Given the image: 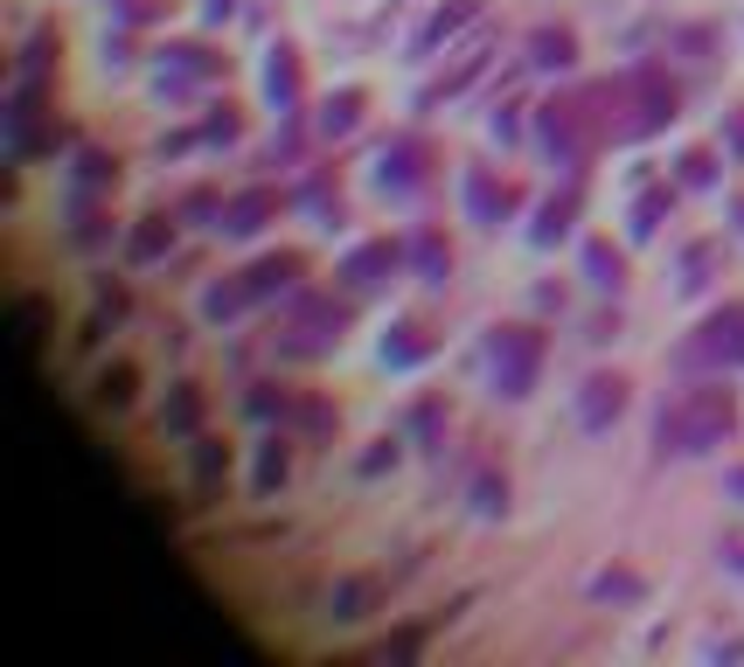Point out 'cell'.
<instances>
[{"label":"cell","instance_id":"obj_26","mask_svg":"<svg viewBox=\"0 0 744 667\" xmlns=\"http://www.w3.org/2000/svg\"><path fill=\"white\" fill-rule=\"evenodd\" d=\"M223 473H231V452H223L216 438H202V431H196V487H202V493H216V487H223Z\"/></svg>","mask_w":744,"mask_h":667},{"label":"cell","instance_id":"obj_32","mask_svg":"<svg viewBox=\"0 0 744 667\" xmlns=\"http://www.w3.org/2000/svg\"><path fill=\"white\" fill-rule=\"evenodd\" d=\"M710 181H717V154H702V146L682 154V188H710Z\"/></svg>","mask_w":744,"mask_h":667},{"label":"cell","instance_id":"obj_13","mask_svg":"<svg viewBox=\"0 0 744 667\" xmlns=\"http://www.w3.org/2000/svg\"><path fill=\"white\" fill-rule=\"evenodd\" d=\"M264 98H272L279 111H293L299 105V56L293 49H264Z\"/></svg>","mask_w":744,"mask_h":667},{"label":"cell","instance_id":"obj_5","mask_svg":"<svg viewBox=\"0 0 744 667\" xmlns=\"http://www.w3.org/2000/svg\"><path fill=\"white\" fill-rule=\"evenodd\" d=\"M682 361H702V369H744V307H717L696 327V341L682 348Z\"/></svg>","mask_w":744,"mask_h":667},{"label":"cell","instance_id":"obj_31","mask_svg":"<svg viewBox=\"0 0 744 667\" xmlns=\"http://www.w3.org/2000/svg\"><path fill=\"white\" fill-rule=\"evenodd\" d=\"M710 264H717V243H696V251L682 258V285H689V293H696V285H710Z\"/></svg>","mask_w":744,"mask_h":667},{"label":"cell","instance_id":"obj_17","mask_svg":"<svg viewBox=\"0 0 744 667\" xmlns=\"http://www.w3.org/2000/svg\"><path fill=\"white\" fill-rule=\"evenodd\" d=\"M529 63L570 70V63H578V35H570V28H536V43H529Z\"/></svg>","mask_w":744,"mask_h":667},{"label":"cell","instance_id":"obj_24","mask_svg":"<svg viewBox=\"0 0 744 667\" xmlns=\"http://www.w3.org/2000/svg\"><path fill=\"white\" fill-rule=\"evenodd\" d=\"M584 272L599 293H619V278H626V258L613 251V243H584Z\"/></svg>","mask_w":744,"mask_h":667},{"label":"cell","instance_id":"obj_15","mask_svg":"<svg viewBox=\"0 0 744 667\" xmlns=\"http://www.w3.org/2000/svg\"><path fill=\"white\" fill-rule=\"evenodd\" d=\"M376 598H383V577H341L334 598H328V612H334V619H369Z\"/></svg>","mask_w":744,"mask_h":667},{"label":"cell","instance_id":"obj_18","mask_svg":"<svg viewBox=\"0 0 744 667\" xmlns=\"http://www.w3.org/2000/svg\"><path fill=\"white\" fill-rule=\"evenodd\" d=\"M570 223H578V188H564V195H550V202L536 209V230H529V237H536V243H557V237L570 230Z\"/></svg>","mask_w":744,"mask_h":667},{"label":"cell","instance_id":"obj_30","mask_svg":"<svg viewBox=\"0 0 744 667\" xmlns=\"http://www.w3.org/2000/svg\"><path fill=\"white\" fill-rule=\"evenodd\" d=\"M98 404H111V410H126V404H132V369H126V361L98 376Z\"/></svg>","mask_w":744,"mask_h":667},{"label":"cell","instance_id":"obj_20","mask_svg":"<svg viewBox=\"0 0 744 667\" xmlns=\"http://www.w3.org/2000/svg\"><path fill=\"white\" fill-rule=\"evenodd\" d=\"M425 355H432V341H425V327H411V320L383 334V361H390V369H417Z\"/></svg>","mask_w":744,"mask_h":667},{"label":"cell","instance_id":"obj_16","mask_svg":"<svg viewBox=\"0 0 744 667\" xmlns=\"http://www.w3.org/2000/svg\"><path fill=\"white\" fill-rule=\"evenodd\" d=\"M467 216H473V223H487V230L508 216V188L494 181V175H481V167L467 175Z\"/></svg>","mask_w":744,"mask_h":667},{"label":"cell","instance_id":"obj_3","mask_svg":"<svg viewBox=\"0 0 744 667\" xmlns=\"http://www.w3.org/2000/svg\"><path fill=\"white\" fill-rule=\"evenodd\" d=\"M536 369H543V334L536 327H494L487 334V383H494V396L522 404V396L536 390Z\"/></svg>","mask_w":744,"mask_h":667},{"label":"cell","instance_id":"obj_37","mask_svg":"<svg viewBox=\"0 0 744 667\" xmlns=\"http://www.w3.org/2000/svg\"><path fill=\"white\" fill-rule=\"evenodd\" d=\"M515 132H522V119H515V105H501L494 111V140H515Z\"/></svg>","mask_w":744,"mask_h":667},{"label":"cell","instance_id":"obj_22","mask_svg":"<svg viewBox=\"0 0 744 667\" xmlns=\"http://www.w3.org/2000/svg\"><path fill=\"white\" fill-rule=\"evenodd\" d=\"M668 202H675L668 188H640V195H634V223H626V230H634V243H647V237L668 223Z\"/></svg>","mask_w":744,"mask_h":667},{"label":"cell","instance_id":"obj_8","mask_svg":"<svg viewBox=\"0 0 744 667\" xmlns=\"http://www.w3.org/2000/svg\"><path fill=\"white\" fill-rule=\"evenodd\" d=\"M619 410H626V376H584V390H578V425H584V431H605V425H619Z\"/></svg>","mask_w":744,"mask_h":667},{"label":"cell","instance_id":"obj_40","mask_svg":"<svg viewBox=\"0 0 744 667\" xmlns=\"http://www.w3.org/2000/svg\"><path fill=\"white\" fill-rule=\"evenodd\" d=\"M731 493H737V501H744V466H737V473H731Z\"/></svg>","mask_w":744,"mask_h":667},{"label":"cell","instance_id":"obj_33","mask_svg":"<svg viewBox=\"0 0 744 667\" xmlns=\"http://www.w3.org/2000/svg\"><path fill=\"white\" fill-rule=\"evenodd\" d=\"M591 591H599V598H640V577H626V570H599Z\"/></svg>","mask_w":744,"mask_h":667},{"label":"cell","instance_id":"obj_36","mask_svg":"<svg viewBox=\"0 0 744 667\" xmlns=\"http://www.w3.org/2000/svg\"><path fill=\"white\" fill-rule=\"evenodd\" d=\"M383 466H397V438H383V445H376L369 460H362V473H383Z\"/></svg>","mask_w":744,"mask_h":667},{"label":"cell","instance_id":"obj_19","mask_svg":"<svg viewBox=\"0 0 744 667\" xmlns=\"http://www.w3.org/2000/svg\"><path fill=\"white\" fill-rule=\"evenodd\" d=\"M167 243H175V223H167V216H146L140 230L126 237V258H132V264H154V258H167Z\"/></svg>","mask_w":744,"mask_h":667},{"label":"cell","instance_id":"obj_29","mask_svg":"<svg viewBox=\"0 0 744 667\" xmlns=\"http://www.w3.org/2000/svg\"><path fill=\"white\" fill-rule=\"evenodd\" d=\"M49 56H56V28H35V35H28V49H22V78H43Z\"/></svg>","mask_w":744,"mask_h":667},{"label":"cell","instance_id":"obj_2","mask_svg":"<svg viewBox=\"0 0 744 667\" xmlns=\"http://www.w3.org/2000/svg\"><path fill=\"white\" fill-rule=\"evenodd\" d=\"M293 285H299V258H293V251H272V258H258L251 272L209 285V293H202V313H209V320H237L244 307H258V299H279V293H293Z\"/></svg>","mask_w":744,"mask_h":667},{"label":"cell","instance_id":"obj_34","mask_svg":"<svg viewBox=\"0 0 744 667\" xmlns=\"http://www.w3.org/2000/svg\"><path fill=\"white\" fill-rule=\"evenodd\" d=\"M473 508H481V514H501V508H508V487L494 480V473H481V480H473Z\"/></svg>","mask_w":744,"mask_h":667},{"label":"cell","instance_id":"obj_12","mask_svg":"<svg viewBox=\"0 0 744 667\" xmlns=\"http://www.w3.org/2000/svg\"><path fill=\"white\" fill-rule=\"evenodd\" d=\"M376 181H383L390 195H411V188L425 181V154H417L411 140H397V146H383V160H376Z\"/></svg>","mask_w":744,"mask_h":667},{"label":"cell","instance_id":"obj_7","mask_svg":"<svg viewBox=\"0 0 744 667\" xmlns=\"http://www.w3.org/2000/svg\"><path fill=\"white\" fill-rule=\"evenodd\" d=\"M634 119H626V132H634V140H647V132H661L668 119H675V105H682V91L661 78V70H634Z\"/></svg>","mask_w":744,"mask_h":667},{"label":"cell","instance_id":"obj_21","mask_svg":"<svg viewBox=\"0 0 744 667\" xmlns=\"http://www.w3.org/2000/svg\"><path fill=\"white\" fill-rule=\"evenodd\" d=\"M355 119H362V91H334L314 126H320V140H341V132H355Z\"/></svg>","mask_w":744,"mask_h":667},{"label":"cell","instance_id":"obj_23","mask_svg":"<svg viewBox=\"0 0 744 667\" xmlns=\"http://www.w3.org/2000/svg\"><path fill=\"white\" fill-rule=\"evenodd\" d=\"M411 264H417V278H425V285H446V278H452V251H446L432 230L411 243Z\"/></svg>","mask_w":744,"mask_h":667},{"label":"cell","instance_id":"obj_28","mask_svg":"<svg viewBox=\"0 0 744 667\" xmlns=\"http://www.w3.org/2000/svg\"><path fill=\"white\" fill-rule=\"evenodd\" d=\"M111 175H119V160H111V154H91V146L78 154V188H84V195H91V188H111Z\"/></svg>","mask_w":744,"mask_h":667},{"label":"cell","instance_id":"obj_6","mask_svg":"<svg viewBox=\"0 0 744 667\" xmlns=\"http://www.w3.org/2000/svg\"><path fill=\"white\" fill-rule=\"evenodd\" d=\"M543 146L557 154L564 167H578L591 154V98H564V105H543Z\"/></svg>","mask_w":744,"mask_h":667},{"label":"cell","instance_id":"obj_25","mask_svg":"<svg viewBox=\"0 0 744 667\" xmlns=\"http://www.w3.org/2000/svg\"><path fill=\"white\" fill-rule=\"evenodd\" d=\"M196 425H202V390L196 383H175V396H167V431L196 438Z\"/></svg>","mask_w":744,"mask_h":667},{"label":"cell","instance_id":"obj_38","mask_svg":"<svg viewBox=\"0 0 744 667\" xmlns=\"http://www.w3.org/2000/svg\"><path fill=\"white\" fill-rule=\"evenodd\" d=\"M231 8H237V0H202V14H209V22H231Z\"/></svg>","mask_w":744,"mask_h":667},{"label":"cell","instance_id":"obj_39","mask_svg":"<svg viewBox=\"0 0 744 667\" xmlns=\"http://www.w3.org/2000/svg\"><path fill=\"white\" fill-rule=\"evenodd\" d=\"M731 154L744 160V111H731Z\"/></svg>","mask_w":744,"mask_h":667},{"label":"cell","instance_id":"obj_14","mask_svg":"<svg viewBox=\"0 0 744 667\" xmlns=\"http://www.w3.org/2000/svg\"><path fill=\"white\" fill-rule=\"evenodd\" d=\"M467 22H481V0H452V8H438L432 22L417 28V43H411V49H417V56H432L438 43H452V35H460Z\"/></svg>","mask_w":744,"mask_h":667},{"label":"cell","instance_id":"obj_10","mask_svg":"<svg viewBox=\"0 0 744 667\" xmlns=\"http://www.w3.org/2000/svg\"><path fill=\"white\" fill-rule=\"evenodd\" d=\"M272 216H279V195H272V188H251V195L223 202V223H216V230H231V237H251V230H264Z\"/></svg>","mask_w":744,"mask_h":667},{"label":"cell","instance_id":"obj_35","mask_svg":"<svg viewBox=\"0 0 744 667\" xmlns=\"http://www.w3.org/2000/svg\"><path fill=\"white\" fill-rule=\"evenodd\" d=\"M202 140H237V111H231V105H223V111H209Z\"/></svg>","mask_w":744,"mask_h":667},{"label":"cell","instance_id":"obj_4","mask_svg":"<svg viewBox=\"0 0 744 667\" xmlns=\"http://www.w3.org/2000/svg\"><path fill=\"white\" fill-rule=\"evenodd\" d=\"M341 334H349V307H334L320 293H299L293 320H285V355H334Z\"/></svg>","mask_w":744,"mask_h":667},{"label":"cell","instance_id":"obj_11","mask_svg":"<svg viewBox=\"0 0 744 667\" xmlns=\"http://www.w3.org/2000/svg\"><path fill=\"white\" fill-rule=\"evenodd\" d=\"M216 70H223V56H209L196 43L161 49V84H202V78H216Z\"/></svg>","mask_w":744,"mask_h":667},{"label":"cell","instance_id":"obj_1","mask_svg":"<svg viewBox=\"0 0 744 667\" xmlns=\"http://www.w3.org/2000/svg\"><path fill=\"white\" fill-rule=\"evenodd\" d=\"M731 425H737L731 390H689L682 404L661 410L654 445H661V452H710V445H723V438H731Z\"/></svg>","mask_w":744,"mask_h":667},{"label":"cell","instance_id":"obj_9","mask_svg":"<svg viewBox=\"0 0 744 667\" xmlns=\"http://www.w3.org/2000/svg\"><path fill=\"white\" fill-rule=\"evenodd\" d=\"M397 243H355L349 258H341V285H349V293H376V285H383L390 272H397Z\"/></svg>","mask_w":744,"mask_h":667},{"label":"cell","instance_id":"obj_27","mask_svg":"<svg viewBox=\"0 0 744 667\" xmlns=\"http://www.w3.org/2000/svg\"><path fill=\"white\" fill-rule=\"evenodd\" d=\"M285 466H293V460H285V438H264V445H258L251 487H258V493H279V487H285Z\"/></svg>","mask_w":744,"mask_h":667}]
</instances>
